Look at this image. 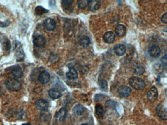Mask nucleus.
I'll list each match as a JSON object with an SVG mask.
<instances>
[{"instance_id":"28","label":"nucleus","mask_w":167,"mask_h":125,"mask_svg":"<svg viewBox=\"0 0 167 125\" xmlns=\"http://www.w3.org/2000/svg\"><path fill=\"white\" fill-rule=\"evenodd\" d=\"M161 21L164 24H167V13L166 12L165 14L163 15L161 17Z\"/></svg>"},{"instance_id":"22","label":"nucleus","mask_w":167,"mask_h":125,"mask_svg":"<svg viewBox=\"0 0 167 125\" xmlns=\"http://www.w3.org/2000/svg\"><path fill=\"white\" fill-rule=\"evenodd\" d=\"M79 43L80 45L82 46L83 47H87L90 44L91 40L89 37L86 35H83L80 39Z\"/></svg>"},{"instance_id":"29","label":"nucleus","mask_w":167,"mask_h":125,"mask_svg":"<svg viewBox=\"0 0 167 125\" xmlns=\"http://www.w3.org/2000/svg\"><path fill=\"white\" fill-rule=\"evenodd\" d=\"M73 2H74L73 1H71V0H65V1H62V3L66 5H72L73 3Z\"/></svg>"},{"instance_id":"11","label":"nucleus","mask_w":167,"mask_h":125,"mask_svg":"<svg viewBox=\"0 0 167 125\" xmlns=\"http://www.w3.org/2000/svg\"><path fill=\"white\" fill-rule=\"evenodd\" d=\"M101 2L100 1H90L88 3V8L91 11L94 12L100 8Z\"/></svg>"},{"instance_id":"18","label":"nucleus","mask_w":167,"mask_h":125,"mask_svg":"<svg viewBox=\"0 0 167 125\" xmlns=\"http://www.w3.org/2000/svg\"><path fill=\"white\" fill-rule=\"evenodd\" d=\"M126 26L123 24H119L115 29V33L118 36L123 37L126 35Z\"/></svg>"},{"instance_id":"15","label":"nucleus","mask_w":167,"mask_h":125,"mask_svg":"<svg viewBox=\"0 0 167 125\" xmlns=\"http://www.w3.org/2000/svg\"><path fill=\"white\" fill-rule=\"evenodd\" d=\"M11 74L14 78H20L23 76V73L21 69L18 66H14L11 69Z\"/></svg>"},{"instance_id":"5","label":"nucleus","mask_w":167,"mask_h":125,"mask_svg":"<svg viewBox=\"0 0 167 125\" xmlns=\"http://www.w3.org/2000/svg\"><path fill=\"white\" fill-rule=\"evenodd\" d=\"M158 97V90L157 88L153 87L151 88L147 93V98L149 101L154 102L157 100Z\"/></svg>"},{"instance_id":"23","label":"nucleus","mask_w":167,"mask_h":125,"mask_svg":"<svg viewBox=\"0 0 167 125\" xmlns=\"http://www.w3.org/2000/svg\"><path fill=\"white\" fill-rule=\"evenodd\" d=\"M95 113L99 117H102L104 115V109L100 104H97L95 107Z\"/></svg>"},{"instance_id":"24","label":"nucleus","mask_w":167,"mask_h":125,"mask_svg":"<svg viewBox=\"0 0 167 125\" xmlns=\"http://www.w3.org/2000/svg\"><path fill=\"white\" fill-rule=\"evenodd\" d=\"M89 1L88 0H80L78 1V6L80 8L83 9L87 6L89 3Z\"/></svg>"},{"instance_id":"3","label":"nucleus","mask_w":167,"mask_h":125,"mask_svg":"<svg viewBox=\"0 0 167 125\" xmlns=\"http://www.w3.org/2000/svg\"><path fill=\"white\" fill-rule=\"evenodd\" d=\"M156 112L158 117L163 120H167V109L164 106L159 104L156 107Z\"/></svg>"},{"instance_id":"12","label":"nucleus","mask_w":167,"mask_h":125,"mask_svg":"<svg viewBox=\"0 0 167 125\" xmlns=\"http://www.w3.org/2000/svg\"><path fill=\"white\" fill-rule=\"evenodd\" d=\"M149 53L150 56L156 58L158 57L160 55L161 49L158 46H152L149 49Z\"/></svg>"},{"instance_id":"1","label":"nucleus","mask_w":167,"mask_h":125,"mask_svg":"<svg viewBox=\"0 0 167 125\" xmlns=\"http://www.w3.org/2000/svg\"><path fill=\"white\" fill-rule=\"evenodd\" d=\"M5 85L6 88L14 92H17L22 89V84L20 81L15 78H8L5 82Z\"/></svg>"},{"instance_id":"27","label":"nucleus","mask_w":167,"mask_h":125,"mask_svg":"<svg viewBox=\"0 0 167 125\" xmlns=\"http://www.w3.org/2000/svg\"><path fill=\"white\" fill-rule=\"evenodd\" d=\"M161 62L165 67L167 66V54H165L161 58Z\"/></svg>"},{"instance_id":"13","label":"nucleus","mask_w":167,"mask_h":125,"mask_svg":"<svg viewBox=\"0 0 167 125\" xmlns=\"http://www.w3.org/2000/svg\"><path fill=\"white\" fill-rule=\"evenodd\" d=\"M46 43V40L42 35H37L34 39V44L38 47H41L44 46Z\"/></svg>"},{"instance_id":"20","label":"nucleus","mask_w":167,"mask_h":125,"mask_svg":"<svg viewBox=\"0 0 167 125\" xmlns=\"http://www.w3.org/2000/svg\"><path fill=\"white\" fill-rule=\"evenodd\" d=\"M49 95L50 97L52 99H58L62 96L61 92L57 89H51L49 91Z\"/></svg>"},{"instance_id":"9","label":"nucleus","mask_w":167,"mask_h":125,"mask_svg":"<svg viewBox=\"0 0 167 125\" xmlns=\"http://www.w3.org/2000/svg\"><path fill=\"white\" fill-rule=\"evenodd\" d=\"M114 51L115 54L118 56H123L126 53V47L124 44H118L115 45L114 48Z\"/></svg>"},{"instance_id":"19","label":"nucleus","mask_w":167,"mask_h":125,"mask_svg":"<svg viewBox=\"0 0 167 125\" xmlns=\"http://www.w3.org/2000/svg\"><path fill=\"white\" fill-rule=\"evenodd\" d=\"M66 75L69 79H75L78 77V72L76 69L74 67H70L69 72L66 73Z\"/></svg>"},{"instance_id":"31","label":"nucleus","mask_w":167,"mask_h":125,"mask_svg":"<svg viewBox=\"0 0 167 125\" xmlns=\"http://www.w3.org/2000/svg\"><path fill=\"white\" fill-rule=\"evenodd\" d=\"M89 125V124H88L85 123V124H82V125Z\"/></svg>"},{"instance_id":"2","label":"nucleus","mask_w":167,"mask_h":125,"mask_svg":"<svg viewBox=\"0 0 167 125\" xmlns=\"http://www.w3.org/2000/svg\"><path fill=\"white\" fill-rule=\"evenodd\" d=\"M129 84L131 87L136 90H143L146 87L144 81L137 77H133L129 80Z\"/></svg>"},{"instance_id":"21","label":"nucleus","mask_w":167,"mask_h":125,"mask_svg":"<svg viewBox=\"0 0 167 125\" xmlns=\"http://www.w3.org/2000/svg\"><path fill=\"white\" fill-rule=\"evenodd\" d=\"M132 70L134 73L138 75H141L144 73L145 68L144 66L139 64H137L133 67Z\"/></svg>"},{"instance_id":"26","label":"nucleus","mask_w":167,"mask_h":125,"mask_svg":"<svg viewBox=\"0 0 167 125\" xmlns=\"http://www.w3.org/2000/svg\"><path fill=\"white\" fill-rule=\"evenodd\" d=\"M116 105V103L114 101H111V100H109L106 103V106L108 107H110V108H113L115 107Z\"/></svg>"},{"instance_id":"7","label":"nucleus","mask_w":167,"mask_h":125,"mask_svg":"<svg viewBox=\"0 0 167 125\" xmlns=\"http://www.w3.org/2000/svg\"><path fill=\"white\" fill-rule=\"evenodd\" d=\"M36 108L41 111H45L49 107V103L44 99H39L35 103Z\"/></svg>"},{"instance_id":"16","label":"nucleus","mask_w":167,"mask_h":125,"mask_svg":"<svg viewBox=\"0 0 167 125\" xmlns=\"http://www.w3.org/2000/svg\"><path fill=\"white\" fill-rule=\"evenodd\" d=\"M103 38L106 43H112L115 40V34L112 31H108L104 34Z\"/></svg>"},{"instance_id":"17","label":"nucleus","mask_w":167,"mask_h":125,"mask_svg":"<svg viewBox=\"0 0 167 125\" xmlns=\"http://www.w3.org/2000/svg\"><path fill=\"white\" fill-rule=\"evenodd\" d=\"M85 108L80 104H77L73 108V113L77 116H80L85 112Z\"/></svg>"},{"instance_id":"25","label":"nucleus","mask_w":167,"mask_h":125,"mask_svg":"<svg viewBox=\"0 0 167 125\" xmlns=\"http://www.w3.org/2000/svg\"><path fill=\"white\" fill-rule=\"evenodd\" d=\"M99 85H100V88L102 90H107V88H108V85H107V83L106 80H103L100 81L99 83Z\"/></svg>"},{"instance_id":"10","label":"nucleus","mask_w":167,"mask_h":125,"mask_svg":"<svg viewBox=\"0 0 167 125\" xmlns=\"http://www.w3.org/2000/svg\"><path fill=\"white\" fill-rule=\"evenodd\" d=\"M67 115V110L66 108H62L55 114V118L58 121L62 122L64 120Z\"/></svg>"},{"instance_id":"30","label":"nucleus","mask_w":167,"mask_h":125,"mask_svg":"<svg viewBox=\"0 0 167 125\" xmlns=\"http://www.w3.org/2000/svg\"><path fill=\"white\" fill-rule=\"evenodd\" d=\"M22 125H31V124L29 123H24L22 124Z\"/></svg>"},{"instance_id":"14","label":"nucleus","mask_w":167,"mask_h":125,"mask_svg":"<svg viewBox=\"0 0 167 125\" xmlns=\"http://www.w3.org/2000/svg\"><path fill=\"white\" fill-rule=\"evenodd\" d=\"M39 80L42 84H47L50 80V75L46 71H43L40 73L39 76Z\"/></svg>"},{"instance_id":"6","label":"nucleus","mask_w":167,"mask_h":125,"mask_svg":"<svg viewBox=\"0 0 167 125\" xmlns=\"http://www.w3.org/2000/svg\"><path fill=\"white\" fill-rule=\"evenodd\" d=\"M131 93V90L130 88L126 85L119 87L118 89V93L121 97H127Z\"/></svg>"},{"instance_id":"8","label":"nucleus","mask_w":167,"mask_h":125,"mask_svg":"<svg viewBox=\"0 0 167 125\" xmlns=\"http://www.w3.org/2000/svg\"><path fill=\"white\" fill-rule=\"evenodd\" d=\"M45 28L47 31H52L56 28L55 21L51 18H48L45 21L44 23Z\"/></svg>"},{"instance_id":"4","label":"nucleus","mask_w":167,"mask_h":125,"mask_svg":"<svg viewBox=\"0 0 167 125\" xmlns=\"http://www.w3.org/2000/svg\"><path fill=\"white\" fill-rule=\"evenodd\" d=\"M14 52L17 57V61H21L24 60L25 57V54L20 43H16L14 47Z\"/></svg>"}]
</instances>
